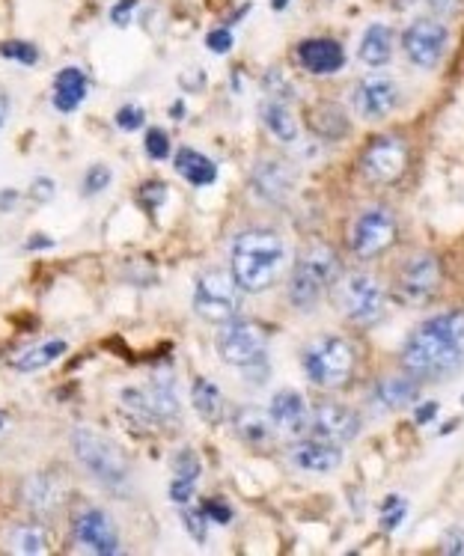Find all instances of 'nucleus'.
Listing matches in <instances>:
<instances>
[{"mask_svg":"<svg viewBox=\"0 0 464 556\" xmlns=\"http://www.w3.org/2000/svg\"><path fill=\"white\" fill-rule=\"evenodd\" d=\"M402 366L417 381H441L464 366V310L426 319L402 348Z\"/></svg>","mask_w":464,"mask_h":556,"instance_id":"nucleus-1","label":"nucleus"},{"mask_svg":"<svg viewBox=\"0 0 464 556\" xmlns=\"http://www.w3.org/2000/svg\"><path fill=\"white\" fill-rule=\"evenodd\" d=\"M283 256L286 247L274 229H247L232 241V277L244 292H265L277 283Z\"/></svg>","mask_w":464,"mask_h":556,"instance_id":"nucleus-2","label":"nucleus"},{"mask_svg":"<svg viewBox=\"0 0 464 556\" xmlns=\"http://www.w3.org/2000/svg\"><path fill=\"white\" fill-rule=\"evenodd\" d=\"M337 280H340V256H337V250L328 247V244L307 247L298 256L292 280H289V301H292V307L301 310V313H310Z\"/></svg>","mask_w":464,"mask_h":556,"instance_id":"nucleus-3","label":"nucleus"},{"mask_svg":"<svg viewBox=\"0 0 464 556\" xmlns=\"http://www.w3.org/2000/svg\"><path fill=\"white\" fill-rule=\"evenodd\" d=\"M72 449H75V458L81 461V467L99 485H105L111 491H125L131 485V464H128V458L102 432L78 426L72 432Z\"/></svg>","mask_w":464,"mask_h":556,"instance_id":"nucleus-4","label":"nucleus"},{"mask_svg":"<svg viewBox=\"0 0 464 556\" xmlns=\"http://www.w3.org/2000/svg\"><path fill=\"white\" fill-rule=\"evenodd\" d=\"M301 366L307 372V378L316 387L325 390H337L351 381L354 372V348L351 342L337 334H325L319 339H313L304 354H301Z\"/></svg>","mask_w":464,"mask_h":556,"instance_id":"nucleus-5","label":"nucleus"},{"mask_svg":"<svg viewBox=\"0 0 464 556\" xmlns=\"http://www.w3.org/2000/svg\"><path fill=\"white\" fill-rule=\"evenodd\" d=\"M334 304L343 313V319L351 325H375L384 313L387 292L378 277L372 274H348L334 289Z\"/></svg>","mask_w":464,"mask_h":556,"instance_id":"nucleus-6","label":"nucleus"},{"mask_svg":"<svg viewBox=\"0 0 464 556\" xmlns=\"http://www.w3.org/2000/svg\"><path fill=\"white\" fill-rule=\"evenodd\" d=\"M241 286L235 283L232 271H206L197 277L194 286V310L203 322L227 325L238 319L241 310Z\"/></svg>","mask_w":464,"mask_h":556,"instance_id":"nucleus-7","label":"nucleus"},{"mask_svg":"<svg viewBox=\"0 0 464 556\" xmlns=\"http://www.w3.org/2000/svg\"><path fill=\"white\" fill-rule=\"evenodd\" d=\"M441 286V262L435 253H414L396 271L393 295L405 307H423L435 298Z\"/></svg>","mask_w":464,"mask_h":556,"instance_id":"nucleus-8","label":"nucleus"},{"mask_svg":"<svg viewBox=\"0 0 464 556\" xmlns=\"http://www.w3.org/2000/svg\"><path fill=\"white\" fill-rule=\"evenodd\" d=\"M265 345H268V334L256 322H241V319L221 325V331L215 336V348L221 360L235 369H250L256 363H265Z\"/></svg>","mask_w":464,"mask_h":556,"instance_id":"nucleus-9","label":"nucleus"},{"mask_svg":"<svg viewBox=\"0 0 464 556\" xmlns=\"http://www.w3.org/2000/svg\"><path fill=\"white\" fill-rule=\"evenodd\" d=\"M393 241H396V218L387 206H372L360 212L348 232V247L357 259H375L384 250H390Z\"/></svg>","mask_w":464,"mask_h":556,"instance_id":"nucleus-10","label":"nucleus"},{"mask_svg":"<svg viewBox=\"0 0 464 556\" xmlns=\"http://www.w3.org/2000/svg\"><path fill=\"white\" fill-rule=\"evenodd\" d=\"M450 45V30L441 18H417L402 33V51L411 66L429 72L444 60V51Z\"/></svg>","mask_w":464,"mask_h":556,"instance_id":"nucleus-11","label":"nucleus"},{"mask_svg":"<svg viewBox=\"0 0 464 556\" xmlns=\"http://www.w3.org/2000/svg\"><path fill=\"white\" fill-rule=\"evenodd\" d=\"M408 167V143L402 137H375L360 155V173L372 185L396 182Z\"/></svg>","mask_w":464,"mask_h":556,"instance_id":"nucleus-12","label":"nucleus"},{"mask_svg":"<svg viewBox=\"0 0 464 556\" xmlns=\"http://www.w3.org/2000/svg\"><path fill=\"white\" fill-rule=\"evenodd\" d=\"M122 405L143 423L155 426V423H167V420H176L179 417V399H176V390H173V381H161L155 378L149 387L137 390V387H128L122 390Z\"/></svg>","mask_w":464,"mask_h":556,"instance_id":"nucleus-13","label":"nucleus"},{"mask_svg":"<svg viewBox=\"0 0 464 556\" xmlns=\"http://www.w3.org/2000/svg\"><path fill=\"white\" fill-rule=\"evenodd\" d=\"M399 84L396 78L384 75V72H372L366 78H360L351 90V111L357 113L366 122H378L384 116L399 108Z\"/></svg>","mask_w":464,"mask_h":556,"instance_id":"nucleus-14","label":"nucleus"},{"mask_svg":"<svg viewBox=\"0 0 464 556\" xmlns=\"http://www.w3.org/2000/svg\"><path fill=\"white\" fill-rule=\"evenodd\" d=\"M310 435L337 446L351 444L360 435V417L351 408L337 405V402L319 405L310 417Z\"/></svg>","mask_w":464,"mask_h":556,"instance_id":"nucleus-15","label":"nucleus"},{"mask_svg":"<svg viewBox=\"0 0 464 556\" xmlns=\"http://www.w3.org/2000/svg\"><path fill=\"white\" fill-rule=\"evenodd\" d=\"M75 542L99 556H114L119 554V536H116L114 521L102 512V509H87L75 518L72 524Z\"/></svg>","mask_w":464,"mask_h":556,"instance_id":"nucleus-16","label":"nucleus"},{"mask_svg":"<svg viewBox=\"0 0 464 556\" xmlns=\"http://www.w3.org/2000/svg\"><path fill=\"white\" fill-rule=\"evenodd\" d=\"M253 194L271 206H280L292 197L295 191V170L286 164V161H277V158H265L253 167Z\"/></svg>","mask_w":464,"mask_h":556,"instance_id":"nucleus-17","label":"nucleus"},{"mask_svg":"<svg viewBox=\"0 0 464 556\" xmlns=\"http://www.w3.org/2000/svg\"><path fill=\"white\" fill-rule=\"evenodd\" d=\"M268 420L277 432L289 435V438H301L310 429V408L307 399L298 390H280L271 396L268 405Z\"/></svg>","mask_w":464,"mask_h":556,"instance_id":"nucleus-18","label":"nucleus"},{"mask_svg":"<svg viewBox=\"0 0 464 556\" xmlns=\"http://www.w3.org/2000/svg\"><path fill=\"white\" fill-rule=\"evenodd\" d=\"M298 60L310 75H337L346 66V51L334 39H304L298 45Z\"/></svg>","mask_w":464,"mask_h":556,"instance_id":"nucleus-19","label":"nucleus"},{"mask_svg":"<svg viewBox=\"0 0 464 556\" xmlns=\"http://www.w3.org/2000/svg\"><path fill=\"white\" fill-rule=\"evenodd\" d=\"M289 461L307 473H331L343 464V449L337 444L310 438V441H298L289 449Z\"/></svg>","mask_w":464,"mask_h":556,"instance_id":"nucleus-20","label":"nucleus"},{"mask_svg":"<svg viewBox=\"0 0 464 556\" xmlns=\"http://www.w3.org/2000/svg\"><path fill=\"white\" fill-rule=\"evenodd\" d=\"M420 399V381L414 375H393L384 378L375 390H372V408L378 405L381 414L387 411H402L408 405H414Z\"/></svg>","mask_w":464,"mask_h":556,"instance_id":"nucleus-21","label":"nucleus"},{"mask_svg":"<svg viewBox=\"0 0 464 556\" xmlns=\"http://www.w3.org/2000/svg\"><path fill=\"white\" fill-rule=\"evenodd\" d=\"M21 497H24V506H27L30 512L48 518V515H54V512L60 509L63 491H60V485H57L51 476L36 473V476H30V479L21 485Z\"/></svg>","mask_w":464,"mask_h":556,"instance_id":"nucleus-22","label":"nucleus"},{"mask_svg":"<svg viewBox=\"0 0 464 556\" xmlns=\"http://www.w3.org/2000/svg\"><path fill=\"white\" fill-rule=\"evenodd\" d=\"M357 57L360 63H366L369 69H378L384 63H390L393 57V30L381 21L369 24L360 36V45H357Z\"/></svg>","mask_w":464,"mask_h":556,"instance_id":"nucleus-23","label":"nucleus"},{"mask_svg":"<svg viewBox=\"0 0 464 556\" xmlns=\"http://www.w3.org/2000/svg\"><path fill=\"white\" fill-rule=\"evenodd\" d=\"M90 81L78 66H69L57 75L54 81V108L60 113H72L81 108V102L87 99Z\"/></svg>","mask_w":464,"mask_h":556,"instance_id":"nucleus-24","label":"nucleus"},{"mask_svg":"<svg viewBox=\"0 0 464 556\" xmlns=\"http://www.w3.org/2000/svg\"><path fill=\"white\" fill-rule=\"evenodd\" d=\"M176 173L185 182H191L194 188H206L218 179V164L212 158H206L203 152L185 146V149L176 152Z\"/></svg>","mask_w":464,"mask_h":556,"instance_id":"nucleus-25","label":"nucleus"},{"mask_svg":"<svg viewBox=\"0 0 464 556\" xmlns=\"http://www.w3.org/2000/svg\"><path fill=\"white\" fill-rule=\"evenodd\" d=\"M191 405L194 411L200 414L203 423L209 426H218L227 414V402H224V393L218 390V384L206 381V378H197L191 384Z\"/></svg>","mask_w":464,"mask_h":556,"instance_id":"nucleus-26","label":"nucleus"},{"mask_svg":"<svg viewBox=\"0 0 464 556\" xmlns=\"http://www.w3.org/2000/svg\"><path fill=\"white\" fill-rule=\"evenodd\" d=\"M232 429H235V435H238L244 444L250 446L268 444V438H271V420H268L262 411L250 408V405H241V408L232 414Z\"/></svg>","mask_w":464,"mask_h":556,"instance_id":"nucleus-27","label":"nucleus"},{"mask_svg":"<svg viewBox=\"0 0 464 556\" xmlns=\"http://www.w3.org/2000/svg\"><path fill=\"white\" fill-rule=\"evenodd\" d=\"M259 116H262V125L280 140V143H295L298 140V122L292 111L280 102V99H265L259 105Z\"/></svg>","mask_w":464,"mask_h":556,"instance_id":"nucleus-28","label":"nucleus"},{"mask_svg":"<svg viewBox=\"0 0 464 556\" xmlns=\"http://www.w3.org/2000/svg\"><path fill=\"white\" fill-rule=\"evenodd\" d=\"M69 351V342L66 339H45V342H36L30 348H24L21 354H15L12 366L18 372H36L42 366H51L57 357H63Z\"/></svg>","mask_w":464,"mask_h":556,"instance_id":"nucleus-29","label":"nucleus"},{"mask_svg":"<svg viewBox=\"0 0 464 556\" xmlns=\"http://www.w3.org/2000/svg\"><path fill=\"white\" fill-rule=\"evenodd\" d=\"M310 128L325 137V140H340L348 134V116L343 108H337L334 102H322L316 108H310Z\"/></svg>","mask_w":464,"mask_h":556,"instance_id":"nucleus-30","label":"nucleus"},{"mask_svg":"<svg viewBox=\"0 0 464 556\" xmlns=\"http://www.w3.org/2000/svg\"><path fill=\"white\" fill-rule=\"evenodd\" d=\"M6 548H9L12 554L24 556L48 554V533H45L42 524H18V527L9 530Z\"/></svg>","mask_w":464,"mask_h":556,"instance_id":"nucleus-31","label":"nucleus"},{"mask_svg":"<svg viewBox=\"0 0 464 556\" xmlns=\"http://www.w3.org/2000/svg\"><path fill=\"white\" fill-rule=\"evenodd\" d=\"M200 473H203V464H200L197 452L194 449H179L176 458H173V479H185V482L197 485Z\"/></svg>","mask_w":464,"mask_h":556,"instance_id":"nucleus-32","label":"nucleus"},{"mask_svg":"<svg viewBox=\"0 0 464 556\" xmlns=\"http://www.w3.org/2000/svg\"><path fill=\"white\" fill-rule=\"evenodd\" d=\"M164 203H167V185H164V182H146V185L137 191V206L146 209L149 215L158 212Z\"/></svg>","mask_w":464,"mask_h":556,"instance_id":"nucleus-33","label":"nucleus"},{"mask_svg":"<svg viewBox=\"0 0 464 556\" xmlns=\"http://www.w3.org/2000/svg\"><path fill=\"white\" fill-rule=\"evenodd\" d=\"M405 512H408V503H405V497H396V494L384 497V503H381V524H384V530H387V533H393V530L402 524Z\"/></svg>","mask_w":464,"mask_h":556,"instance_id":"nucleus-34","label":"nucleus"},{"mask_svg":"<svg viewBox=\"0 0 464 556\" xmlns=\"http://www.w3.org/2000/svg\"><path fill=\"white\" fill-rule=\"evenodd\" d=\"M111 182H114V173H111L105 164H96V167H90V170H87L81 191H84V197H96V194L108 191V185H111Z\"/></svg>","mask_w":464,"mask_h":556,"instance_id":"nucleus-35","label":"nucleus"},{"mask_svg":"<svg viewBox=\"0 0 464 556\" xmlns=\"http://www.w3.org/2000/svg\"><path fill=\"white\" fill-rule=\"evenodd\" d=\"M206 521H209V518H206L203 509H191V506L185 503V509H182V524H185V530L191 533L194 542H206V536H209V524H206Z\"/></svg>","mask_w":464,"mask_h":556,"instance_id":"nucleus-36","label":"nucleus"},{"mask_svg":"<svg viewBox=\"0 0 464 556\" xmlns=\"http://www.w3.org/2000/svg\"><path fill=\"white\" fill-rule=\"evenodd\" d=\"M143 146H146V155H149L152 161H164V158L170 155V137H167V131H161V128H149Z\"/></svg>","mask_w":464,"mask_h":556,"instance_id":"nucleus-37","label":"nucleus"},{"mask_svg":"<svg viewBox=\"0 0 464 556\" xmlns=\"http://www.w3.org/2000/svg\"><path fill=\"white\" fill-rule=\"evenodd\" d=\"M0 54L9 57V60L24 63V66H33V63L39 60V51H36L30 42H3V45H0Z\"/></svg>","mask_w":464,"mask_h":556,"instance_id":"nucleus-38","label":"nucleus"},{"mask_svg":"<svg viewBox=\"0 0 464 556\" xmlns=\"http://www.w3.org/2000/svg\"><path fill=\"white\" fill-rule=\"evenodd\" d=\"M143 119H146V113H143V108H137V105H125V108L116 111V125L122 131H137L143 125Z\"/></svg>","mask_w":464,"mask_h":556,"instance_id":"nucleus-39","label":"nucleus"},{"mask_svg":"<svg viewBox=\"0 0 464 556\" xmlns=\"http://www.w3.org/2000/svg\"><path fill=\"white\" fill-rule=\"evenodd\" d=\"M232 42H235V39H232L230 27H218V30H209V33H206V45H209L215 54H227L232 48Z\"/></svg>","mask_w":464,"mask_h":556,"instance_id":"nucleus-40","label":"nucleus"},{"mask_svg":"<svg viewBox=\"0 0 464 556\" xmlns=\"http://www.w3.org/2000/svg\"><path fill=\"white\" fill-rule=\"evenodd\" d=\"M203 512H206V518H212L215 524H230L232 521V509L224 500H218V497L206 500V503H203Z\"/></svg>","mask_w":464,"mask_h":556,"instance_id":"nucleus-41","label":"nucleus"},{"mask_svg":"<svg viewBox=\"0 0 464 556\" xmlns=\"http://www.w3.org/2000/svg\"><path fill=\"white\" fill-rule=\"evenodd\" d=\"M194 482H185V479H173L170 482V500L176 503V506H185V503H191V497H194Z\"/></svg>","mask_w":464,"mask_h":556,"instance_id":"nucleus-42","label":"nucleus"},{"mask_svg":"<svg viewBox=\"0 0 464 556\" xmlns=\"http://www.w3.org/2000/svg\"><path fill=\"white\" fill-rule=\"evenodd\" d=\"M30 197H33L36 203H51V200H54V182H51L48 176L33 179V185H30Z\"/></svg>","mask_w":464,"mask_h":556,"instance_id":"nucleus-43","label":"nucleus"},{"mask_svg":"<svg viewBox=\"0 0 464 556\" xmlns=\"http://www.w3.org/2000/svg\"><path fill=\"white\" fill-rule=\"evenodd\" d=\"M134 9H137V0H119L114 9H111V21H114L116 27H128Z\"/></svg>","mask_w":464,"mask_h":556,"instance_id":"nucleus-44","label":"nucleus"},{"mask_svg":"<svg viewBox=\"0 0 464 556\" xmlns=\"http://www.w3.org/2000/svg\"><path fill=\"white\" fill-rule=\"evenodd\" d=\"M441 551L444 554H453V556H464V530H450L447 536H444V542H441Z\"/></svg>","mask_w":464,"mask_h":556,"instance_id":"nucleus-45","label":"nucleus"},{"mask_svg":"<svg viewBox=\"0 0 464 556\" xmlns=\"http://www.w3.org/2000/svg\"><path fill=\"white\" fill-rule=\"evenodd\" d=\"M426 6H429L435 15H441V18H453V15L462 9V0H426Z\"/></svg>","mask_w":464,"mask_h":556,"instance_id":"nucleus-46","label":"nucleus"},{"mask_svg":"<svg viewBox=\"0 0 464 556\" xmlns=\"http://www.w3.org/2000/svg\"><path fill=\"white\" fill-rule=\"evenodd\" d=\"M435 414H438V402H426V405H420V408H417L414 420H417L420 426H426V423H432V420H435Z\"/></svg>","mask_w":464,"mask_h":556,"instance_id":"nucleus-47","label":"nucleus"},{"mask_svg":"<svg viewBox=\"0 0 464 556\" xmlns=\"http://www.w3.org/2000/svg\"><path fill=\"white\" fill-rule=\"evenodd\" d=\"M54 244H57V241H54V238H48V235H33V238L27 241V250H39V247H42V250H48V247H54Z\"/></svg>","mask_w":464,"mask_h":556,"instance_id":"nucleus-48","label":"nucleus"},{"mask_svg":"<svg viewBox=\"0 0 464 556\" xmlns=\"http://www.w3.org/2000/svg\"><path fill=\"white\" fill-rule=\"evenodd\" d=\"M6 119H9V96L0 93V128L6 125Z\"/></svg>","mask_w":464,"mask_h":556,"instance_id":"nucleus-49","label":"nucleus"},{"mask_svg":"<svg viewBox=\"0 0 464 556\" xmlns=\"http://www.w3.org/2000/svg\"><path fill=\"white\" fill-rule=\"evenodd\" d=\"M289 0H271V9H286Z\"/></svg>","mask_w":464,"mask_h":556,"instance_id":"nucleus-50","label":"nucleus"},{"mask_svg":"<svg viewBox=\"0 0 464 556\" xmlns=\"http://www.w3.org/2000/svg\"><path fill=\"white\" fill-rule=\"evenodd\" d=\"M182 113H185V105H182V102H176V105H173V116H182Z\"/></svg>","mask_w":464,"mask_h":556,"instance_id":"nucleus-51","label":"nucleus"},{"mask_svg":"<svg viewBox=\"0 0 464 556\" xmlns=\"http://www.w3.org/2000/svg\"><path fill=\"white\" fill-rule=\"evenodd\" d=\"M0 432H3V414H0Z\"/></svg>","mask_w":464,"mask_h":556,"instance_id":"nucleus-52","label":"nucleus"},{"mask_svg":"<svg viewBox=\"0 0 464 556\" xmlns=\"http://www.w3.org/2000/svg\"><path fill=\"white\" fill-rule=\"evenodd\" d=\"M462 405H464V399H462Z\"/></svg>","mask_w":464,"mask_h":556,"instance_id":"nucleus-53","label":"nucleus"}]
</instances>
